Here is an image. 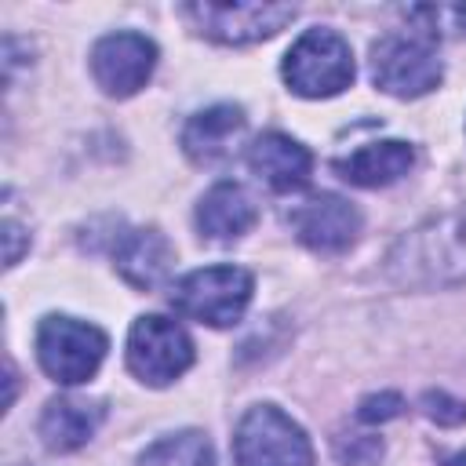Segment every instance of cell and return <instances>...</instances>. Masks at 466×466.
<instances>
[{
  "label": "cell",
  "mask_w": 466,
  "mask_h": 466,
  "mask_svg": "<svg viewBox=\"0 0 466 466\" xmlns=\"http://www.w3.org/2000/svg\"><path fill=\"white\" fill-rule=\"evenodd\" d=\"M422 411H426V419H433V422H441V426H459V422H466V404L455 400V397L444 393V390L422 393Z\"/></svg>",
  "instance_id": "cell-19"
},
{
  "label": "cell",
  "mask_w": 466,
  "mask_h": 466,
  "mask_svg": "<svg viewBox=\"0 0 466 466\" xmlns=\"http://www.w3.org/2000/svg\"><path fill=\"white\" fill-rule=\"evenodd\" d=\"M411 164H415V149L400 138H386V142H368V146L353 149L350 157H339L331 167L350 186L379 189V186H390V182L404 178L411 171Z\"/></svg>",
  "instance_id": "cell-15"
},
{
  "label": "cell",
  "mask_w": 466,
  "mask_h": 466,
  "mask_svg": "<svg viewBox=\"0 0 466 466\" xmlns=\"http://www.w3.org/2000/svg\"><path fill=\"white\" fill-rule=\"evenodd\" d=\"M255 222H258V208L248 197V189L237 182L211 186L197 204V229H200V237H208L215 244L244 237Z\"/></svg>",
  "instance_id": "cell-14"
},
{
  "label": "cell",
  "mask_w": 466,
  "mask_h": 466,
  "mask_svg": "<svg viewBox=\"0 0 466 466\" xmlns=\"http://www.w3.org/2000/svg\"><path fill=\"white\" fill-rule=\"evenodd\" d=\"M106 419V404L102 400H87V397H55L47 400L44 415H40V437L47 451H76L84 448L95 430Z\"/></svg>",
  "instance_id": "cell-16"
},
{
  "label": "cell",
  "mask_w": 466,
  "mask_h": 466,
  "mask_svg": "<svg viewBox=\"0 0 466 466\" xmlns=\"http://www.w3.org/2000/svg\"><path fill=\"white\" fill-rule=\"evenodd\" d=\"M386 269L393 280L411 288L466 280V211L433 218L400 237L386 258Z\"/></svg>",
  "instance_id": "cell-1"
},
{
  "label": "cell",
  "mask_w": 466,
  "mask_h": 466,
  "mask_svg": "<svg viewBox=\"0 0 466 466\" xmlns=\"http://www.w3.org/2000/svg\"><path fill=\"white\" fill-rule=\"evenodd\" d=\"M113 262L120 269V277L131 284V288H157L167 273H171V262H175V248L167 244V237L157 229V226H146V229H124L113 237Z\"/></svg>",
  "instance_id": "cell-13"
},
{
  "label": "cell",
  "mask_w": 466,
  "mask_h": 466,
  "mask_svg": "<svg viewBox=\"0 0 466 466\" xmlns=\"http://www.w3.org/2000/svg\"><path fill=\"white\" fill-rule=\"evenodd\" d=\"M408 22H415L422 36L437 40V36H462L466 33V4H419L404 11Z\"/></svg>",
  "instance_id": "cell-18"
},
{
  "label": "cell",
  "mask_w": 466,
  "mask_h": 466,
  "mask_svg": "<svg viewBox=\"0 0 466 466\" xmlns=\"http://www.w3.org/2000/svg\"><path fill=\"white\" fill-rule=\"evenodd\" d=\"M106 350H109L106 331L95 328V324H87V320H76V317L51 313L36 328V357H40V368L55 382H62V386L87 382L98 371V364L106 360Z\"/></svg>",
  "instance_id": "cell-5"
},
{
  "label": "cell",
  "mask_w": 466,
  "mask_h": 466,
  "mask_svg": "<svg viewBox=\"0 0 466 466\" xmlns=\"http://www.w3.org/2000/svg\"><path fill=\"white\" fill-rule=\"evenodd\" d=\"M157 69V44L142 33H109L91 47V76L109 98H131Z\"/></svg>",
  "instance_id": "cell-9"
},
{
  "label": "cell",
  "mask_w": 466,
  "mask_h": 466,
  "mask_svg": "<svg viewBox=\"0 0 466 466\" xmlns=\"http://www.w3.org/2000/svg\"><path fill=\"white\" fill-rule=\"evenodd\" d=\"M138 466H215V448L200 430H178L153 441L138 455Z\"/></svg>",
  "instance_id": "cell-17"
},
{
  "label": "cell",
  "mask_w": 466,
  "mask_h": 466,
  "mask_svg": "<svg viewBox=\"0 0 466 466\" xmlns=\"http://www.w3.org/2000/svg\"><path fill=\"white\" fill-rule=\"evenodd\" d=\"M400 411H404V400H400L397 393H371V397L360 400L357 419H360V422H390V419H397Z\"/></svg>",
  "instance_id": "cell-20"
},
{
  "label": "cell",
  "mask_w": 466,
  "mask_h": 466,
  "mask_svg": "<svg viewBox=\"0 0 466 466\" xmlns=\"http://www.w3.org/2000/svg\"><path fill=\"white\" fill-rule=\"evenodd\" d=\"M255 280L248 269L240 266H208V269H193L186 273L175 288H171V306L189 317L200 320L208 328H229L244 317L248 302H251Z\"/></svg>",
  "instance_id": "cell-3"
},
{
  "label": "cell",
  "mask_w": 466,
  "mask_h": 466,
  "mask_svg": "<svg viewBox=\"0 0 466 466\" xmlns=\"http://www.w3.org/2000/svg\"><path fill=\"white\" fill-rule=\"evenodd\" d=\"M4 240H7V251H4V258H7V266H15L18 258H22V226L15 222V218H7L4 222Z\"/></svg>",
  "instance_id": "cell-21"
},
{
  "label": "cell",
  "mask_w": 466,
  "mask_h": 466,
  "mask_svg": "<svg viewBox=\"0 0 466 466\" xmlns=\"http://www.w3.org/2000/svg\"><path fill=\"white\" fill-rule=\"evenodd\" d=\"M193 364V339L167 317H138L127 331V368L146 386H167Z\"/></svg>",
  "instance_id": "cell-7"
},
{
  "label": "cell",
  "mask_w": 466,
  "mask_h": 466,
  "mask_svg": "<svg viewBox=\"0 0 466 466\" xmlns=\"http://www.w3.org/2000/svg\"><path fill=\"white\" fill-rule=\"evenodd\" d=\"M237 466H313V444L306 430L277 404H255L244 411L233 433Z\"/></svg>",
  "instance_id": "cell-4"
},
{
  "label": "cell",
  "mask_w": 466,
  "mask_h": 466,
  "mask_svg": "<svg viewBox=\"0 0 466 466\" xmlns=\"http://www.w3.org/2000/svg\"><path fill=\"white\" fill-rule=\"evenodd\" d=\"M444 76V66L433 51V40L422 33H386L371 44V80L386 95L419 98L433 91Z\"/></svg>",
  "instance_id": "cell-6"
},
{
  "label": "cell",
  "mask_w": 466,
  "mask_h": 466,
  "mask_svg": "<svg viewBox=\"0 0 466 466\" xmlns=\"http://www.w3.org/2000/svg\"><path fill=\"white\" fill-rule=\"evenodd\" d=\"M291 233L299 244H306L317 255H339L346 251L360 233V211L335 193H313L302 204L288 211Z\"/></svg>",
  "instance_id": "cell-10"
},
{
  "label": "cell",
  "mask_w": 466,
  "mask_h": 466,
  "mask_svg": "<svg viewBox=\"0 0 466 466\" xmlns=\"http://www.w3.org/2000/svg\"><path fill=\"white\" fill-rule=\"evenodd\" d=\"M248 167L277 193H295L313 175V157L302 142L284 131H266L248 146Z\"/></svg>",
  "instance_id": "cell-12"
},
{
  "label": "cell",
  "mask_w": 466,
  "mask_h": 466,
  "mask_svg": "<svg viewBox=\"0 0 466 466\" xmlns=\"http://www.w3.org/2000/svg\"><path fill=\"white\" fill-rule=\"evenodd\" d=\"M182 18L208 40L255 44L295 18V4H182Z\"/></svg>",
  "instance_id": "cell-8"
},
{
  "label": "cell",
  "mask_w": 466,
  "mask_h": 466,
  "mask_svg": "<svg viewBox=\"0 0 466 466\" xmlns=\"http://www.w3.org/2000/svg\"><path fill=\"white\" fill-rule=\"evenodd\" d=\"M244 127H248V116L240 106H208L200 113H193L182 127V149L193 164L200 167H215V164H226L240 138H244Z\"/></svg>",
  "instance_id": "cell-11"
},
{
  "label": "cell",
  "mask_w": 466,
  "mask_h": 466,
  "mask_svg": "<svg viewBox=\"0 0 466 466\" xmlns=\"http://www.w3.org/2000/svg\"><path fill=\"white\" fill-rule=\"evenodd\" d=\"M284 84L302 98H331L353 84V51L335 29H306L284 55Z\"/></svg>",
  "instance_id": "cell-2"
},
{
  "label": "cell",
  "mask_w": 466,
  "mask_h": 466,
  "mask_svg": "<svg viewBox=\"0 0 466 466\" xmlns=\"http://www.w3.org/2000/svg\"><path fill=\"white\" fill-rule=\"evenodd\" d=\"M448 466H466V451H459V455H451V459H448Z\"/></svg>",
  "instance_id": "cell-22"
}]
</instances>
